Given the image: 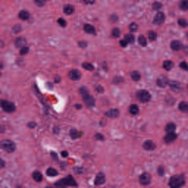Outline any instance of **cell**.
I'll return each mask as SVG.
<instances>
[{
  "mask_svg": "<svg viewBox=\"0 0 188 188\" xmlns=\"http://www.w3.org/2000/svg\"><path fill=\"white\" fill-rule=\"evenodd\" d=\"M185 184V179H184V176L179 175V176H172L169 179V187L170 188H179L182 187Z\"/></svg>",
  "mask_w": 188,
  "mask_h": 188,
  "instance_id": "6da1fadb",
  "label": "cell"
},
{
  "mask_svg": "<svg viewBox=\"0 0 188 188\" xmlns=\"http://www.w3.org/2000/svg\"><path fill=\"white\" fill-rule=\"evenodd\" d=\"M56 185L57 187H65V185H72V187H76V181L72 178V176H68V178H65V179H62V181L56 182Z\"/></svg>",
  "mask_w": 188,
  "mask_h": 188,
  "instance_id": "7a4b0ae2",
  "label": "cell"
},
{
  "mask_svg": "<svg viewBox=\"0 0 188 188\" xmlns=\"http://www.w3.org/2000/svg\"><path fill=\"white\" fill-rule=\"evenodd\" d=\"M137 99L140 100L141 103H147V101H150L151 96H150V93H148V91H146V90H141V91H138V93H137Z\"/></svg>",
  "mask_w": 188,
  "mask_h": 188,
  "instance_id": "3957f363",
  "label": "cell"
},
{
  "mask_svg": "<svg viewBox=\"0 0 188 188\" xmlns=\"http://www.w3.org/2000/svg\"><path fill=\"white\" fill-rule=\"evenodd\" d=\"M15 148H16L15 143H12V141H9V140L2 141V150H5V151H7V153H12V151H15Z\"/></svg>",
  "mask_w": 188,
  "mask_h": 188,
  "instance_id": "277c9868",
  "label": "cell"
},
{
  "mask_svg": "<svg viewBox=\"0 0 188 188\" xmlns=\"http://www.w3.org/2000/svg\"><path fill=\"white\" fill-rule=\"evenodd\" d=\"M2 107L5 112H15V104L10 101H6V100H2Z\"/></svg>",
  "mask_w": 188,
  "mask_h": 188,
  "instance_id": "5b68a950",
  "label": "cell"
},
{
  "mask_svg": "<svg viewBox=\"0 0 188 188\" xmlns=\"http://www.w3.org/2000/svg\"><path fill=\"white\" fill-rule=\"evenodd\" d=\"M150 181H151V176H150V173H141L140 175V184L141 185H148L150 184Z\"/></svg>",
  "mask_w": 188,
  "mask_h": 188,
  "instance_id": "8992f818",
  "label": "cell"
},
{
  "mask_svg": "<svg viewBox=\"0 0 188 188\" xmlns=\"http://www.w3.org/2000/svg\"><path fill=\"white\" fill-rule=\"evenodd\" d=\"M165 21V13L163 12H157L156 15H154V19H153V22L157 24V25H160V24Z\"/></svg>",
  "mask_w": 188,
  "mask_h": 188,
  "instance_id": "52a82bcc",
  "label": "cell"
},
{
  "mask_svg": "<svg viewBox=\"0 0 188 188\" xmlns=\"http://www.w3.org/2000/svg\"><path fill=\"white\" fill-rule=\"evenodd\" d=\"M82 99H84V101H85V104L88 106V107H94V99L90 96V94H85V96H82Z\"/></svg>",
  "mask_w": 188,
  "mask_h": 188,
  "instance_id": "ba28073f",
  "label": "cell"
},
{
  "mask_svg": "<svg viewBox=\"0 0 188 188\" xmlns=\"http://www.w3.org/2000/svg\"><path fill=\"white\" fill-rule=\"evenodd\" d=\"M69 78H70V79H74V81H76V79H79V78H81V72H79V70H76V69L69 70Z\"/></svg>",
  "mask_w": 188,
  "mask_h": 188,
  "instance_id": "9c48e42d",
  "label": "cell"
},
{
  "mask_svg": "<svg viewBox=\"0 0 188 188\" xmlns=\"http://www.w3.org/2000/svg\"><path fill=\"white\" fill-rule=\"evenodd\" d=\"M173 141H176V134L175 132H168L165 137V143H173Z\"/></svg>",
  "mask_w": 188,
  "mask_h": 188,
  "instance_id": "30bf717a",
  "label": "cell"
},
{
  "mask_svg": "<svg viewBox=\"0 0 188 188\" xmlns=\"http://www.w3.org/2000/svg\"><path fill=\"white\" fill-rule=\"evenodd\" d=\"M25 43H27V41H25L24 37H18L16 41H15V46L19 47V49H22V47H25Z\"/></svg>",
  "mask_w": 188,
  "mask_h": 188,
  "instance_id": "8fae6325",
  "label": "cell"
},
{
  "mask_svg": "<svg viewBox=\"0 0 188 188\" xmlns=\"http://www.w3.org/2000/svg\"><path fill=\"white\" fill-rule=\"evenodd\" d=\"M104 181H106V176L103 175V173H99L97 178H96V181H94V184H96V185H101Z\"/></svg>",
  "mask_w": 188,
  "mask_h": 188,
  "instance_id": "7c38bea8",
  "label": "cell"
},
{
  "mask_svg": "<svg viewBox=\"0 0 188 188\" xmlns=\"http://www.w3.org/2000/svg\"><path fill=\"white\" fill-rule=\"evenodd\" d=\"M84 31L88 32V34H96V28H94L93 25H90V24H85V25H84Z\"/></svg>",
  "mask_w": 188,
  "mask_h": 188,
  "instance_id": "4fadbf2b",
  "label": "cell"
},
{
  "mask_svg": "<svg viewBox=\"0 0 188 188\" xmlns=\"http://www.w3.org/2000/svg\"><path fill=\"white\" fill-rule=\"evenodd\" d=\"M106 116H107V118H118V116H119V110L112 109V110H109L107 113H106Z\"/></svg>",
  "mask_w": 188,
  "mask_h": 188,
  "instance_id": "5bb4252c",
  "label": "cell"
},
{
  "mask_svg": "<svg viewBox=\"0 0 188 188\" xmlns=\"http://www.w3.org/2000/svg\"><path fill=\"white\" fill-rule=\"evenodd\" d=\"M154 143H153V141H150V140H147L146 143H144V148H146V150H154Z\"/></svg>",
  "mask_w": 188,
  "mask_h": 188,
  "instance_id": "9a60e30c",
  "label": "cell"
},
{
  "mask_svg": "<svg viewBox=\"0 0 188 188\" xmlns=\"http://www.w3.org/2000/svg\"><path fill=\"white\" fill-rule=\"evenodd\" d=\"M138 112H140V107H138L137 104H131V106H129V113H131V115H137Z\"/></svg>",
  "mask_w": 188,
  "mask_h": 188,
  "instance_id": "2e32d148",
  "label": "cell"
},
{
  "mask_svg": "<svg viewBox=\"0 0 188 188\" xmlns=\"http://www.w3.org/2000/svg\"><path fill=\"white\" fill-rule=\"evenodd\" d=\"M74 10H75V9H74V6H70V5H66L63 7V12L66 13V15H72V13H74Z\"/></svg>",
  "mask_w": 188,
  "mask_h": 188,
  "instance_id": "e0dca14e",
  "label": "cell"
},
{
  "mask_svg": "<svg viewBox=\"0 0 188 188\" xmlns=\"http://www.w3.org/2000/svg\"><path fill=\"white\" fill-rule=\"evenodd\" d=\"M19 18H21L22 21H27V19H29V13L27 10H21L19 12Z\"/></svg>",
  "mask_w": 188,
  "mask_h": 188,
  "instance_id": "ac0fdd59",
  "label": "cell"
},
{
  "mask_svg": "<svg viewBox=\"0 0 188 188\" xmlns=\"http://www.w3.org/2000/svg\"><path fill=\"white\" fill-rule=\"evenodd\" d=\"M32 179L37 181V182H41L43 181V175H41L40 172H34V173H32Z\"/></svg>",
  "mask_w": 188,
  "mask_h": 188,
  "instance_id": "d6986e66",
  "label": "cell"
},
{
  "mask_svg": "<svg viewBox=\"0 0 188 188\" xmlns=\"http://www.w3.org/2000/svg\"><path fill=\"white\" fill-rule=\"evenodd\" d=\"M173 68V63L170 62V60H166V62H163V69L165 70H170Z\"/></svg>",
  "mask_w": 188,
  "mask_h": 188,
  "instance_id": "ffe728a7",
  "label": "cell"
},
{
  "mask_svg": "<svg viewBox=\"0 0 188 188\" xmlns=\"http://www.w3.org/2000/svg\"><path fill=\"white\" fill-rule=\"evenodd\" d=\"M168 84H169V82H168L166 78H159V79H157V85H159V87H166Z\"/></svg>",
  "mask_w": 188,
  "mask_h": 188,
  "instance_id": "44dd1931",
  "label": "cell"
},
{
  "mask_svg": "<svg viewBox=\"0 0 188 188\" xmlns=\"http://www.w3.org/2000/svg\"><path fill=\"white\" fill-rule=\"evenodd\" d=\"M178 107H179V110L181 112H188V103L187 101H181Z\"/></svg>",
  "mask_w": 188,
  "mask_h": 188,
  "instance_id": "7402d4cb",
  "label": "cell"
},
{
  "mask_svg": "<svg viewBox=\"0 0 188 188\" xmlns=\"http://www.w3.org/2000/svg\"><path fill=\"white\" fill-rule=\"evenodd\" d=\"M170 47H172V50H179V49H181V43L175 40V41L170 43Z\"/></svg>",
  "mask_w": 188,
  "mask_h": 188,
  "instance_id": "603a6c76",
  "label": "cell"
},
{
  "mask_svg": "<svg viewBox=\"0 0 188 188\" xmlns=\"http://www.w3.org/2000/svg\"><path fill=\"white\" fill-rule=\"evenodd\" d=\"M69 135L72 137V138H78V137H81V132H79V131H76V129H70Z\"/></svg>",
  "mask_w": 188,
  "mask_h": 188,
  "instance_id": "cb8c5ba5",
  "label": "cell"
},
{
  "mask_svg": "<svg viewBox=\"0 0 188 188\" xmlns=\"http://www.w3.org/2000/svg\"><path fill=\"white\" fill-rule=\"evenodd\" d=\"M165 129H166V132H173V131L176 129V126H175V123H168Z\"/></svg>",
  "mask_w": 188,
  "mask_h": 188,
  "instance_id": "d4e9b609",
  "label": "cell"
},
{
  "mask_svg": "<svg viewBox=\"0 0 188 188\" xmlns=\"http://www.w3.org/2000/svg\"><path fill=\"white\" fill-rule=\"evenodd\" d=\"M169 85L173 88V90H181V84H179V82H176V81H170Z\"/></svg>",
  "mask_w": 188,
  "mask_h": 188,
  "instance_id": "484cf974",
  "label": "cell"
},
{
  "mask_svg": "<svg viewBox=\"0 0 188 188\" xmlns=\"http://www.w3.org/2000/svg\"><path fill=\"white\" fill-rule=\"evenodd\" d=\"M131 78L134 79V81H140V78H141V75H140V72H137V70H134L132 74H131Z\"/></svg>",
  "mask_w": 188,
  "mask_h": 188,
  "instance_id": "4316f807",
  "label": "cell"
},
{
  "mask_svg": "<svg viewBox=\"0 0 188 188\" xmlns=\"http://www.w3.org/2000/svg\"><path fill=\"white\" fill-rule=\"evenodd\" d=\"M119 35H121V31H119V28H113V29H112V37H113V38H118Z\"/></svg>",
  "mask_w": 188,
  "mask_h": 188,
  "instance_id": "83f0119b",
  "label": "cell"
},
{
  "mask_svg": "<svg viewBox=\"0 0 188 188\" xmlns=\"http://www.w3.org/2000/svg\"><path fill=\"white\" fill-rule=\"evenodd\" d=\"M47 175L49 176H56L57 175V170L53 169V168H49V169H47Z\"/></svg>",
  "mask_w": 188,
  "mask_h": 188,
  "instance_id": "f1b7e54d",
  "label": "cell"
},
{
  "mask_svg": "<svg viewBox=\"0 0 188 188\" xmlns=\"http://www.w3.org/2000/svg\"><path fill=\"white\" fill-rule=\"evenodd\" d=\"M179 6H181L182 10H188V0H182Z\"/></svg>",
  "mask_w": 188,
  "mask_h": 188,
  "instance_id": "f546056e",
  "label": "cell"
},
{
  "mask_svg": "<svg viewBox=\"0 0 188 188\" xmlns=\"http://www.w3.org/2000/svg\"><path fill=\"white\" fill-rule=\"evenodd\" d=\"M123 40L126 41V43H129V44H131V43H134V35H131V34L125 35V38H123Z\"/></svg>",
  "mask_w": 188,
  "mask_h": 188,
  "instance_id": "4dcf8cb0",
  "label": "cell"
},
{
  "mask_svg": "<svg viewBox=\"0 0 188 188\" xmlns=\"http://www.w3.org/2000/svg\"><path fill=\"white\" fill-rule=\"evenodd\" d=\"M147 35H148V40H150V41H154L156 38H157V35H156V32H153V31H150V32H148Z\"/></svg>",
  "mask_w": 188,
  "mask_h": 188,
  "instance_id": "1f68e13d",
  "label": "cell"
},
{
  "mask_svg": "<svg viewBox=\"0 0 188 188\" xmlns=\"http://www.w3.org/2000/svg\"><path fill=\"white\" fill-rule=\"evenodd\" d=\"M138 43H140V46H143V47H144V46L147 44V38H146V37H143V35H141L140 38H138Z\"/></svg>",
  "mask_w": 188,
  "mask_h": 188,
  "instance_id": "d6a6232c",
  "label": "cell"
},
{
  "mask_svg": "<svg viewBox=\"0 0 188 188\" xmlns=\"http://www.w3.org/2000/svg\"><path fill=\"white\" fill-rule=\"evenodd\" d=\"M82 68H85L87 70H94V66L91 63H87V62H85V63H82Z\"/></svg>",
  "mask_w": 188,
  "mask_h": 188,
  "instance_id": "836d02e7",
  "label": "cell"
},
{
  "mask_svg": "<svg viewBox=\"0 0 188 188\" xmlns=\"http://www.w3.org/2000/svg\"><path fill=\"white\" fill-rule=\"evenodd\" d=\"M179 66H181L184 70H188V63H187V62H181V63H179Z\"/></svg>",
  "mask_w": 188,
  "mask_h": 188,
  "instance_id": "e575fe53",
  "label": "cell"
},
{
  "mask_svg": "<svg viewBox=\"0 0 188 188\" xmlns=\"http://www.w3.org/2000/svg\"><path fill=\"white\" fill-rule=\"evenodd\" d=\"M162 7V3H159V2H156V3H153V9H156V10H159Z\"/></svg>",
  "mask_w": 188,
  "mask_h": 188,
  "instance_id": "d590c367",
  "label": "cell"
},
{
  "mask_svg": "<svg viewBox=\"0 0 188 188\" xmlns=\"http://www.w3.org/2000/svg\"><path fill=\"white\" fill-rule=\"evenodd\" d=\"M179 25H181L182 28H185V27L188 25V22L185 21V19H179Z\"/></svg>",
  "mask_w": 188,
  "mask_h": 188,
  "instance_id": "8d00e7d4",
  "label": "cell"
},
{
  "mask_svg": "<svg viewBox=\"0 0 188 188\" xmlns=\"http://www.w3.org/2000/svg\"><path fill=\"white\" fill-rule=\"evenodd\" d=\"M129 29H131V31H137V29H138V25H137V24H131V25H129Z\"/></svg>",
  "mask_w": 188,
  "mask_h": 188,
  "instance_id": "74e56055",
  "label": "cell"
},
{
  "mask_svg": "<svg viewBox=\"0 0 188 188\" xmlns=\"http://www.w3.org/2000/svg\"><path fill=\"white\" fill-rule=\"evenodd\" d=\"M57 24L60 25V27H63V28L66 27V21H65V19H59V21H57Z\"/></svg>",
  "mask_w": 188,
  "mask_h": 188,
  "instance_id": "f35d334b",
  "label": "cell"
},
{
  "mask_svg": "<svg viewBox=\"0 0 188 188\" xmlns=\"http://www.w3.org/2000/svg\"><path fill=\"white\" fill-rule=\"evenodd\" d=\"M27 53H28V47L25 46V47H22V49H21V54L24 56V54H27Z\"/></svg>",
  "mask_w": 188,
  "mask_h": 188,
  "instance_id": "ab89813d",
  "label": "cell"
},
{
  "mask_svg": "<svg viewBox=\"0 0 188 188\" xmlns=\"http://www.w3.org/2000/svg\"><path fill=\"white\" fill-rule=\"evenodd\" d=\"M113 82H115V84H121V82H122V78H121V76H119V78H115V79H113Z\"/></svg>",
  "mask_w": 188,
  "mask_h": 188,
  "instance_id": "60d3db41",
  "label": "cell"
},
{
  "mask_svg": "<svg viewBox=\"0 0 188 188\" xmlns=\"http://www.w3.org/2000/svg\"><path fill=\"white\" fill-rule=\"evenodd\" d=\"M81 2L87 3V5H93V3H94V0H81Z\"/></svg>",
  "mask_w": 188,
  "mask_h": 188,
  "instance_id": "b9f144b4",
  "label": "cell"
},
{
  "mask_svg": "<svg viewBox=\"0 0 188 188\" xmlns=\"http://www.w3.org/2000/svg\"><path fill=\"white\" fill-rule=\"evenodd\" d=\"M126 46H128V43H126L125 40H122V41H121V47H126Z\"/></svg>",
  "mask_w": 188,
  "mask_h": 188,
  "instance_id": "7bdbcfd3",
  "label": "cell"
},
{
  "mask_svg": "<svg viewBox=\"0 0 188 188\" xmlns=\"http://www.w3.org/2000/svg\"><path fill=\"white\" fill-rule=\"evenodd\" d=\"M85 46H87V43H85V41H79V47H82V49H84Z\"/></svg>",
  "mask_w": 188,
  "mask_h": 188,
  "instance_id": "ee69618b",
  "label": "cell"
},
{
  "mask_svg": "<svg viewBox=\"0 0 188 188\" xmlns=\"http://www.w3.org/2000/svg\"><path fill=\"white\" fill-rule=\"evenodd\" d=\"M96 138H97V140H104V138H103V135H100V134H96Z\"/></svg>",
  "mask_w": 188,
  "mask_h": 188,
  "instance_id": "f6af8a7d",
  "label": "cell"
},
{
  "mask_svg": "<svg viewBox=\"0 0 188 188\" xmlns=\"http://www.w3.org/2000/svg\"><path fill=\"white\" fill-rule=\"evenodd\" d=\"M60 154H62V157H68V151H66V150H63Z\"/></svg>",
  "mask_w": 188,
  "mask_h": 188,
  "instance_id": "bcb514c9",
  "label": "cell"
},
{
  "mask_svg": "<svg viewBox=\"0 0 188 188\" xmlns=\"http://www.w3.org/2000/svg\"><path fill=\"white\" fill-rule=\"evenodd\" d=\"M35 2H37V3H38L40 6H43V5H44V2H46V0H35Z\"/></svg>",
  "mask_w": 188,
  "mask_h": 188,
  "instance_id": "7dc6e473",
  "label": "cell"
},
{
  "mask_svg": "<svg viewBox=\"0 0 188 188\" xmlns=\"http://www.w3.org/2000/svg\"><path fill=\"white\" fill-rule=\"evenodd\" d=\"M76 172H78V173H82V172H84V169H82V168H76Z\"/></svg>",
  "mask_w": 188,
  "mask_h": 188,
  "instance_id": "c3c4849f",
  "label": "cell"
},
{
  "mask_svg": "<svg viewBox=\"0 0 188 188\" xmlns=\"http://www.w3.org/2000/svg\"><path fill=\"white\" fill-rule=\"evenodd\" d=\"M163 172H165L163 168H159V173H160V175H163Z\"/></svg>",
  "mask_w": 188,
  "mask_h": 188,
  "instance_id": "681fc988",
  "label": "cell"
},
{
  "mask_svg": "<svg viewBox=\"0 0 188 188\" xmlns=\"http://www.w3.org/2000/svg\"><path fill=\"white\" fill-rule=\"evenodd\" d=\"M187 38H188V32H187Z\"/></svg>",
  "mask_w": 188,
  "mask_h": 188,
  "instance_id": "f907efd6",
  "label": "cell"
}]
</instances>
